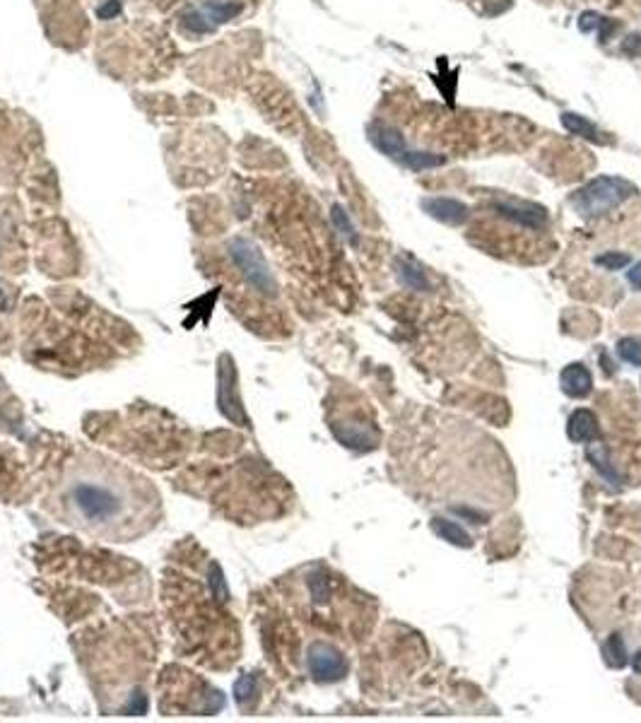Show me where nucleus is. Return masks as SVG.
Wrapping results in <instances>:
<instances>
[{"label":"nucleus","mask_w":641,"mask_h":723,"mask_svg":"<svg viewBox=\"0 0 641 723\" xmlns=\"http://www.w3.org/2000/svg\"><path fill=\"white\" fill-rule=\"evenodd\" d=\"M61 502L68 519L104 538H133L150 521L152 497L114 463H75Z\"/></svg>","instance_id":"1"},{"label":"nucleus","mask_w":641,"mask_h":723,"mask_svg":"<svg viewBox=\"0 0 641 723\" xmlns=\"http://www.w3.org/2000/svg\"><path fill=\"white\" fill-rule=\"evenodd\" d=\"M637 193L634 184L617 176H598L572 196V205L581 217H601Z\"/></svg>","instance_id":"2"},{"label":"nucleus","mask_w":641,"mask_h":723,"mask_svg":"<svg viewBox=\"0 0 641 723\" xmlns=\"http://www.w3.org/2000/svg\"><path fill=\"white\" fill-rule=\"evenodd\" d=\"M232 256H234V261H237V266L246 273L251 285L258 287L261 292L273 295L275 280H273V275H270L266 261H263L261 251H258L254 244H249V241H244V239L232 241Z\"/></svg>","instance_id":"3"},{"label":"nucleus","mask_w":641,"mask_h":723,"mask_svg":"<svg viewBox=\"0 0 641 723\" xmlns=\"http://www.w3.org/2000/svg\"><path fill=\"white\" fill-rule=\"evenodd\" d=\"M309 673L316 683H335L348 675V661L331 644H314L309 649Z\"/></svg>","instance_id":"4"},{"label":"nucleus","mask_w":641,"mask_h":723,"mask_svg":"<svg viewBox=\"0 0 641 723\" xmlns=\"http://www.w3.org/2000/svg\"><path fill=\"white\" fill-rule=\"evenodd\" d=\"M495 210H499V215H504L507 220L516 222L521 227L528 229H543L548 225V213L545 208L535 203H523V201H497Z\"/></svg>","instance_id":"5"},{"label":"nucleus","mask_w":641,"mask_h":723,"mask_svg":"<svg viewBox=\"0 0 641 723\" xmlns=\"http://www.w3.org/2000/svg\"><path fill=\"white\" fill-rule=\"evenodd\" d=\"M422 208L427 210L434 220L444 222V225H463L468 220V205L454 198H427L422 201Z\"/></svg>","instance_id":"6"},{"label":"nucleus","mask_w":641,"mask_h":723,"mask_svg":"<svg viewBox=\"0 0 641 723\" xmlns=\"http://www.w3.org/2000/svg\"><path fill=\"white\" fill-rule=\"evenodd\" d=\"M333 432L350 449L369 451L379 444V432L372 425H333Z\"/></svg>","instance_id":"7"},{"label":"nucleus","mask_w":641,"mask_h":723,"mask_svg":"<svg viewBox=\"0 0 641 723\" xmlns=\"http://www.w3.org/2000/svg\"><path fill=\"white\" fill-rule=\"evenodd\" d=\"M567 434L569 439L576 444H588V442H596L601 437V427H598V417L591 413V410H574L572 417L567 422Z\"/></svg>","instance_id":"8"},{"label":"nucleus","mask_w":641,"mask_h":723,"mask_svg":"<svg viewBox=\"0 0 641 723\" xmlns=\"http://www.w3.org/2000/svg\"><path fill=\"white\" fill-rule=\"evenodd\" d=\"M560 384L569 398H586L593 391V376L584 364H569L562 369Z\"/></svg>","instance_id":"9"},{"label":"nucleus","mask_w":641,"mask_h":723,"mask_svg":"<svg viewBox=\"0 0 641 723\" xmlns=\"http://www.w3.org/2000/svg\"><path fill=\"white\" fill-rule=\"evenodd\" d=\"M369 138L374 140L376 148L384 152V155L393 157V160H401L403 152L408 150L403 135L398 131H393V128H388V126H381V123H376V126L369 128Z\"/></svg>","instance_id":"10"},{"label":"nucleus","mask_w":641,"mask_h":723,"mask_svg":"<svg viewBox=\"0 0 641 723\" xmlns=\"http://www.w3.org/2000/svg\"><path fill=\"white\" fill-rule=\"evenodd\" d=\"M586 456H588V461L593 463V468H596L598 473L603 475V480H608L610 485H615V487L622 485V475L617 473L615 466L610 463L608 449H605L603 444H591V442H588L586 444Z\"/></svg>","instance_id":"11"},{"label":"nucleus","mask_w":641,"mask_h":723,"mask_svg":"<svg viewBox=\"0 0 641 723\" xmlns=\"http://www.w3.org/2000/svg\"><path fill=\"white\" fill-rule=\"evenodd\" d=\"M562 126L567 128L572 135H579V138H586V140H591V143H603V133L598 131L596 126H593L591 121L584 119V116H579V114H572V111H567V114H562Z\"/></svg>","instance_id":"12"},{"label":"nucleus","mask_w":641,"mask_h":723,"mask_svg":"<svg viewBox=\"0 0 641 723\" xmlns=\"http://www.w3.org/2000/svg\"><path fill=\"white\" fill-rule=\"evenodd\" d=\"M432 528L441 540L456 545V548H470V545H473V540H470L468 533L454 521H446V519H439L437 516V519H432Z\"/></svg>","instance_id":"13"},{"label":"nucleus","mask_w":641,"mask_h":723,"mask_svg":"<svg viewBox=\"0 0 641 723\" xmlns=\"http://www.w3.org/2000/svg\"><path fill=\"white\" fill-rule=\"evenodd\" d=\"M398 275H401L403 285L410 287V290H417V292L429 290V280L425 278V270H420V266H417L415 261H410V258H401V261H398Z\"/></svg>","instance_id":"14"},{"label":"nucleus","mask_w":641,"mask_h":723,"mask_svg":"<svg viewBox=\"0 0 641 723\" xmlns=\"http://www.w3.org/2000/svg\"><path fill=\"white\" fill-rule=\"evenodd\" d=\"M403 167L413 169V172H422V169H434V167H444L446 157L432 155V152H417V150H405L403 157L398 160Z\"/></svg>","instance_id":"15"},{"label":"nucleus","mask_w":641,"mask_h":723,"mask_svg":"<svg viewBox=\"0 0 641 723\" xmlns=\"http://www.w3.org/2000/svg\"><path fill=\"white\" fill-rule=\"evenodd\" d=\"M603 656L608 661V666L613 668H625L627 666V649L622 642V634H610L608 642L603 644Z\"/></svg>","instance_id":"16"},{"label":"nucleus","mask_w":641,"mask_h":723,"mask_svg":"<svg viewBox=\"0 0 641 723\" xmlns=\"http://www.w3.org/2000/svg\"><path fill=\"white\" fill-rule=\"evenodd\" d=\"M241 13V5L237 3H208L203 8V15L213 22H227Z\"/></svg>","instance_id":"17"},{"label":"nucleus","mask_w":641,"mask_h":723,"mask_svg":"<svg viewBox=\"0 0 641 723\" xmlns=\"http://www.w3.org/2000/svg\"><path fill=\"white\" fill-rule=\"evenodd\" d=\"M617 355L625 362L634 364V367H641V338H634V335L622 338L620 343H617Z\"/></svg>","instance_id":"18"},{"label":"nucleus","mask_w":641,"mask_h":723,"mask_svg":"<svg viewBox=\"0 0 641 723\" xmlns=\"http://www.w3.org/2000/svg\"><path fill=\"white\" fill-rule=\"evenodd\" d=\"M184 25H186V29H188L191 34H208V32H213V22H210L203 13L188 15Z\"/></svg>","instance_id":"19"},{"label":"nucleus","mask_w":641,"mask_h":723,"mask_svg":"<svg viewBox=\"0 0 641 723\" xmlns=\"http://www.w3.org/2000/svg\"><path fill=\"white\" fill-rule=\"evenodd\" d=\"M598 266H603L605 270H622L625 266H629V256L627 254H617V251H610V254H603L596 258Z\"/></svg>","instance_id":"20"},{"label":"nucleus","mask_w":641,"mask_h":723,"mask_svg":"<svg viewBox=\"0 0 641 723\" xmlns=\"http://www.w3.org/2000/svg\"><path fill=\"white\" fill-rule=\"evenodd\" d=\"M333 222H335V227H338L340 232L345 234V237H350L352 241H355V229H352L348 215H345V210L340 208V205H335V208H333Z\"/></svg>","instance_id":"21"},{"label":"nucleus","mask_w":641,"mask_h":723,"mask_svg":"<svg viewBox=\"0 0 641 723\" xmlns=\"http://www.w3.org/2000/svg\"><path fill=\"white\" fill-rule=\"evenodd\" d=\"M620 51L629 58H641V34H629V37L622 41Z\"/></svg>","instance_id":"22"},{"label":"nucleus","mask_w":641,"mask_h":723,"mask_svg":"<svg viewBox=\"0 0 641 723\" xmlns=\"http://www.w3.org/2000/svg\"><path fill=\"white\" fill-rule=\"evenodd\" d=\"M598 27H601V41H605V44H608V41L615 37V32H617V29H620L622 25H620L617 20H610V17H601V25H598Z\"/></svg>","instance_id":"23"},{"label":"nucleus","mask_w":641,"mask_h":723,"mask_svg":"<svg viewBox=\"0 0 641 723\" xmlns=\"http://www.w3.org/2000/svg\"><path fill=\"white\" fill-rule=\"evenodd\" d=\"M598 25H601V15H598V13H584V15H581V20H579V29H581V32H591V29H596Z\"/></svg>","instance_id":"24"},{"label":"nucleus","mask_w":641,"mask_h":723,"mask_svg":"<svg viewBox=\"0 0 641 723\" xmlns=\"http://www.w3.org/2000/svg\"><path fill=\"white\" fill-rule=\"evenodd\" d=\"M116 13H119V3H114V0L104 5V8H99V17H102V20H109V17H114Z\"/></svg>","instance_id":"25"},{"label":"nucleus","mask_w":641,"mask_h":723,"mask_svg":"<svg viewBox=\"0 0 641 723\" xmlns=\"http://www.w3.org/2000/svg\"><path fill=\"white\" fill-rule=\"evenodd\" d=\"M627 278H629V282H632L634 287H637V290H641V263H637V266L629 270Z\"/></svg>","instance_id":"26"},{"label":"nucleus","mask_w":641,"mask_h":723,"mask_svg":"<svg viewBox=\"0 0 641 723\" xmlns=\"http://www.w3.org/2000/svg\"><path fill=\"white\" fill-rule=\"evenodd\" d=\"M634 670H637V673L641 675V654H637V656H634Z\"/></svg>","instance_id":"27"}]
</instances>
